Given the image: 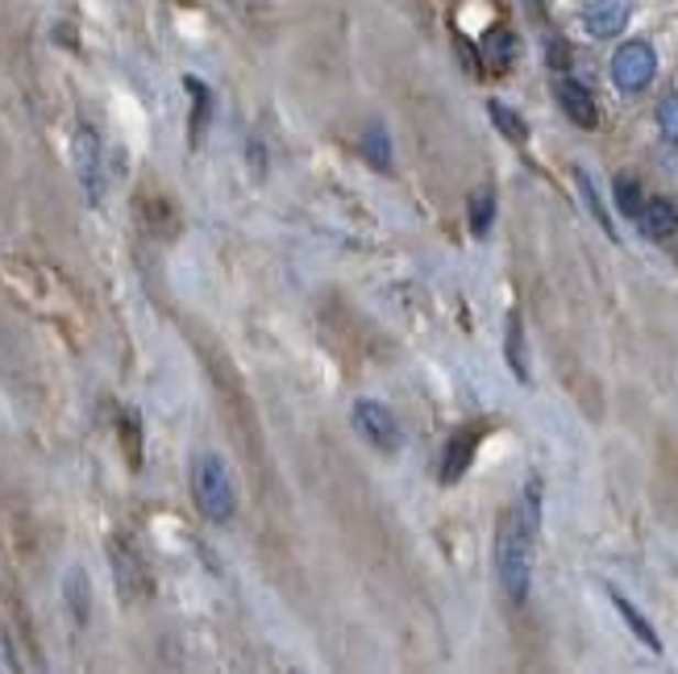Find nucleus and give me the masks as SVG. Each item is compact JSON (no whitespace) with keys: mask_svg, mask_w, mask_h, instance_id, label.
<instances>
[{"mask_svg":"<svg viewBox=\"0 0 678 674\" xmlns=\"http://www.w3.org/2000/svg\"><path fill=\"white\" fill-rule=\"evenodd\" d=\"M63 599H67V612L76 624H88L92 617V583H88V570L84 566H72L67 579H63Z\"/></svg>","mask_w":678,"mask_h":674,"instance_id":"nucleus-9","label":"nucleus"},{"mask_svg":"<svg viewBox=\"0 0 678 674\" xmlns=\"http://www.w3.org/2000/svg\"><path fill=\"white\" fill-rule=\"evenodd\" d=\"M616 205H621L624 217H637L641 213V184L633 180V175H616Z\"/></svg>","mask_w":678,"mask_h":674,"instance_id":"nucleus-19","label":"nucleus"},{"mask_svg":"<svg viewBox=\"0 0 678 674\" xmlns=\"http://www.w3.org/2000/svg\"><path fill=\"white\" fill-rule=\"evenodd\" d=\"M641 229H645V238H654V242H666L670 233H678V208L670 200H645L637 213Z\"/></svg>","mask_w":678,"mask_h":674,"instance_id":"nucleus-10","label":"nucleus"},{"mask_svg":"<svg viewBox=\"0 0 678 674\" xmlns=\"http://www.w3.org/2000/svg\"><path fill=\"white\" fill-rule=\"evenodd\" d=\"M508 362L516 379H528V367H525V334H521V317L508 320Z\"/></svg>","mask_w":678,"mask_h":674,"instance_id":"nucleus-20","label":"nucleus"},{"mask_svg":"<svg viewBox=\"0 0 678 674\" xmlns=\"http://www.w3.org/2000/svg\"><path fill=\"white\" fill-rule=\"evenodd\" d=\"M362 150H367V159H371L379 171L392 167V142H387V130H383V126H371V130L362 133Z\"/></svg>","mask_w":678,"mask_h":674,"instance_id":"nucleus-15","label":"nucleus"},{"mask_svg":"<svg viewBox=\"0 0 678 674\" xmlns=\"http://www.w3.org/2000/svg\"><path fill=\"white\" fill-rule=\"evenodd\" d=\"M521 4H525L528 13H537V18H542V13H546V0H521Z\"/></svg>","mask_w":678,"mask_h":674,"instance_id":"nucleus-24","label":"nucleus"},{"mask_svg":"<svg viewBox=\"0 0 678 674\" xmlns=\"http://www.w3.org/2000/svg\"><path fill=\"white\" fill-rule=\"evenodd\" d=\"M549 63H554V67H566V63H570V51L562 46V37H549Z\"/></svg>","mask_w":678,"mask_h":674,"instance_id":"nucleus-23","label":"nucleus"},{"mask_svg":"<svg viewBox=\"0 0 678 674\" xmlns=\"http://www.w3.org/2000/svg\"><path fill=\"white\" fill-rule=\"evenodd\" d=\"M479 437H483L479 430L453 433L450 446H446V463H441V483H458V479L467 475V467H471V458H474V446H479Z\"/></svg>","mask_w":678,"mask_h":674,"instance_id":"nucleus-8","label":"nucleus"},{"mask_svg":"<svg viewBox=\"0 0 678 674\" xmlns=\"http://www.w3.org/2000/svg\"><path fill=\"white\" fill-rule=\"evenodd\" d=\"M633 18V0H587L583 25L591 37H616Z\"/></svg>","mask_w":678,"mask_h":674,"instance_id":"nucleus-6","label":"nucleus"},{"mask_svg":"<svg viewBox=\"0 0 678 674\" xmlns=\"http://www.w3.org/2000/svg\"><path fill=\"white\" fill-rule=\"evenodd\" d=\"M533 542H537V529L521 517V508H512L508 517L500 521V537H495V570L508 599L528 596V579H533Z\"/></svg>","mask_w":678,"mask_h":674,"instance_id":"nucleus-1","label":"nucleus"},{"mask_svg":"<svg viewBox=\"0 0 678 674\" xmlns=\"http://www.w3.org/2000/svg\"><path fill=\"white\" fill-rule=\"evenodd\" d=\"M192 491H196V504H200V512H205L208 521H217V524L233 521V512H238V491H233L229 467L217 454H200V458H196V467H192Z\"/></svg>","mask_w":678,"mask_h":674,"instance_id":"nucleus-2","label":"nucleus"},{"mask_svg":"<svg viewBox=\"0 0 678 674\" xmlns=\"http://www.w3.org/2000/svg\"><path fill=\"white\" fill-rule=\"evenodd\" d=\"M184 88H188V96L196 100V109H192V138H200L208 126V109H212V96H208V88L200 84V79H184Z\"/></svg>","mask_w":678,"mask_h":674,"instance_id":"nucleus-17","label":"nucleus"},{"mask_svg":"<svg viewBox=\"0 0 678 674\" xmlns=\"http://www.w3.org/2000/svg\"><path fill=\"white\" fill-rule=\"evenodd\" d=\"M658 126H661V133H666L670 142H678V96H670V100H661Z\"/></svg>","mask_w":678,"mask_h":674,"instance_id":"nucleus-22","label":"nucleus"},{"mask_svg":"<svg viewBox=\"0 0 678 674\" xmlns=\"http://www.w3.org/2000/svg\"><path fill=\"white\" fill-rule=\"evenodd\" d=\"M491 217H495V196H491V187H479V192L471 196V233L474 238L488 233Z\"/></svg>","mask_w":678,"mask_h":674,"instance_id":"nucleus-16","label":"nucleus"},{"mask_svg":"<svg viewBox=\"0 0 678 674\" xmlns=\"http://www.w3.org/2000/svg\"><path fill=\"white\" fill-rule=\"evenodd\" d=\"M483 51H488V63H491V67H495V72H504V67L512 63V51H516V42H512L508 30H495V34H488Z\"/></svg>","mask_w":678,"mask_h":674,"instance_id":"nucleus-18","label":"nucleus"},{"mask_svg":"<svg viewBox=\"0 0 678 674\" xmlns=\"http://www.w3.org/2000/svg\"><path fill=\"white\" fill-rule=\"evenodd\" d=\"M113 575H117V587H121L125 596L146 591V570H142L138 554H133L125 542H113Z\"/></svg>","mask_w":678,"mask_h":674,"instance_id":"nucleus-11","label":"nucleus"},{"mask_svg":"<svg viewBox=\"0 0 678 674\" xmlns=\"http://www.w3.org/2000/svg\"><path fill=\"white\" fill-rule=\"evenodd\" d=\"M121 437H125L130 467H142V430H138V416H133V412H125V416H121Z\"/></svg>","mask_w":678,"mask_h":674,"instance_id":"nucleus-21","label":"nucleus"},{"mask_svg":"<svg viewBox=\"0 0 678 674\" xmlns=\"http://www.w3.org/2000/svg\"><path fill=\"white\" fill-rule=\"evenodd\" d=\"M488 112H491V121H495V130L504 133V138H512V142H525V138H528L525 121H521V117H516V112H512L504 100H491Z\"/></svg>","mask_w":678,"mask_h":674,"instance_id":"nucleus-14","label":"nucleus"},{"mask_svg":"<svg viewBox=\"0 0 678 674\" xmlns=\"http://www.w3.org/2000/svg\"><path fill=\"white\" fill-rule=\"evenodd\" d=\"M612 604H616V612L624 617V624H628V629L637 633L641 645H645V650H654V654H661V641H658V633H654V624L641 617V612L633 608V604H628V599L616 596V591H612Z\"/></svg>","mask_w":678,"mask_h":674,"instance_id":"nucleus-12","label":"nucleus"},{"mask_svg":"<svg viewBox=\"0 0 678 674\" xmlns=\"http://www.w3.org/2000/svg\"><path fill=\"white\" fill-rule=\"evenodd\" d=\"M575 180H579V192H583V205L591 208V217L603 225V233H608V238H616V229H612V221H608V208H603L600 192H595V180H591L583 167H575Z\"/></svg>","mask_w":678,"mask_h":674,"instance_id":"nucleus-13","label":"nucleus"},{"mask_svg":"<svg viewBox=\"0 0 678 674\" xmlns=\"http://www.w3.org/2000/svg\"><path fill=\"white\" fill-rule=\"evenodd\" d=\"M658 72V55L649 42H624L621 51L612 55V79L621 93H641Z\"/></svg>","mask_w":678,"mask_h":674,"instance_id":"nucleus-4","label":"nucleus"},{"mask_svg":"<svg viewBox=\"0 0 678 674\" xmlns=\"http://www.w3.org/2000/svg\"><path fill=\"white\" fill-rule=\"evenodd\" d=\"M350 421H354V430L379 449V454H396L404 446V433H400V421L392 416L387 404H375V400H359L354 412H350Z\"/></svg>","mask_w":678,"mask_h":674,"instance_id":"nucleus-3","label":"nucleus"},{"mask_svg":"<svg viewBox=\"0 0 678 674\" xmlns=\"http://www.w3.org/2000/svg\"><path fill=\"white\" fill-rule=\"evenodd\" d=\"M558 105H562V112L579 130H595L600 126V105H595V96L587 93L579 79H558Z\"/></svg>","mask_w":678,"mask_h":674,"instance_id":"nucleus-7","label":"nucleus"},{"mask_svg":"<svg viewBox=\"0 0 678 674\" xmlns=\"http://www.w3.org/2000/svg\"><path fill=\"white\" fill-rule=\"evenodd\" d=\"M72 150H76V175L79 184H84V192H88V200H100V187H105V175H100V138H96L88 126H79L76 130V142H72Z\"/></svg>","mask_w":678,"mask_h":674,"instance_id":"nucleus-5","label":"nucleus"}]
</instances>
